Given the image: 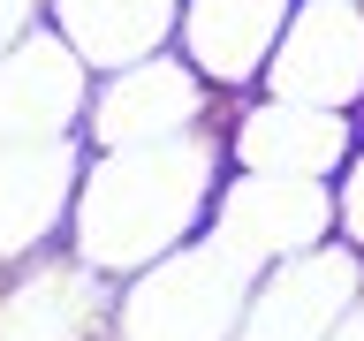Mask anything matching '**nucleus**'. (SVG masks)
<instances>
[{"label": "nucleus", "instance_id": "nucleus-1", "mask_svg": "<svg viewBox=\"0 0 364 341\" xmlns=\"http://www.w3.org/2000/svg\"><path fill=\"white\" fill-rule=\"evenodd\" d=\"M235 175L228 121L190 129L175 144H136V152H84V182L68 205V250L99 266L107 281H129L152 258L182 250L213 227L220 190Z\"/></svg>", "mask_w": 364, "mask_h": 341}, {"label": "nucleus", "instance_id": "nucleus-2", "mask_svg": "<svg viewBox=\"0 0 364 341\" xmlns=\"http://www.w3.org/2000/svg\"><path fill=\"white\" fill-rule=\"evenodd\" d=\"M250 281H258V258L235 235L205 227L114 288L107 341H235Z\"/></svg>", "mask_w": 364, "mask_h": 341}, {"label": "nucleus", "instance_id": "nucleus-3", "mask_svg": "<svg viewBox=\"0 0 364 341\" xmlns=\"http://www.w3.org/2000/svg\"><path fill=\"white\" fill-rule=\"evenodd\" d=\"M213 121H228V99L167 45V53L107 68V76L91 84L84 144L91 152H136V144H175V136L213 129Z\"/></svg>", "mask_w": 364, "mask_h": 341}, {"label": "nucleus", "instance_id": "nucleus-4", "mask_svg": "<svg viewBox=\"0 0 364 341\" xmlns=\"http://www.w3.org/2000/svg\"><path fill=\"white\" fill-rule=\"evenodd\" d=\"M258 91L364 114V0H296Z\"/></svg>", "mask_w": 364, "mask_h": 341}, {"label": "nucleus", "instance_id": "nucleus-5", "mask_svg": "<svg viewBox=\"0 0 364 341\" xmlns=\"http://www.w3.org/2000/svg\"><path fill=\"white\" fill-rule=\"evenodd\" d=\"M357 288H364V258L349 243L326 235L311 250H289V258L258 266L243 318H235V341H326V326L349 311Z\"/></svg>", "mask_w": 364, "mask_h": 341}, {"label": "nucleus", "instance_id": "nucleus-6", "mask_svg": "<svg viewBox=\"0 0 364 341\" xmlns=\"http://www.w3.org/2000/svg\"><path fill=\"white\" fill-rule=\"evenodd\" d=\"M364 114L334 107H304V99H228V159L243 175H296V182H334V167L349 159Z\"/></svg>", "mask_w": 364, "mask_h": 341}, {"label": "nucleus", "instance_id": "nucleus-7", "mask_svg": "<svg viewBox=\"0 0 364 341\" xmlns=\"http://www.w3.org/2000/svg\"><path fill=\"white\" fill-rule=\"evenodd\" d=\"M91 84H99V68L53 23H38L31 38H16L0 53V144H61V136H84Z\"/></svg>", "mask_w": 364, "mask_h": 341}, {"label": "nucleus", "instance_id": "nucleus-8", "mask_svg": "<svg viewBox=\"0 0 364 341\" xmlns=\"http://www.w3.org/2000/svg\"><path fill=\"white\" fill-rule=\"evenodd\" d=\"M84 136L61 144H0V281L68 243V205L84 182Z\"/></svg>", "mask_w": 364, "mask_h": 341}, {"label": "nucleus", "instance_id": "nucleus-9", "mask_svg": "<svg viewBox=\"0 0 364 341\" xmlns=\"http://www.w3.org/2000/svg\"><path fill=\"white\" fill-rule=\"evenodd\" d=\"M114 288L122 281L84 266L68 243L46 250L0 281V341H107Z\"/></svg>", "mask_w": 364, "mask_h": 341}, {"label": "nucleus", "instance_id": "nucleus-10", "mask_svg": "<svg viewBox=\"0 0 364 341\" xmlns=\"http://www.w3.org/2000/svg\"><path fill=\"white\" fill-rule=\"evenodd\" d=\"M289 8L296 0H182L175 53L220 99H250V91L266 84V61H273V45H281Z\"/></svg>", "mask_w": 364, "mask_h": 341}, {"label": "nucleus", "instance_id": "nucleus-11", "mask_svg": "<svg viewBox=\"0 0 364 341\" xmlns=\"http://www.w3.org/2000/svg\"><path fill=\"white\" fill-rule=\"evenodd\" d=\"M220 235L273 266V258H289V250H311L334 235V197H326V182H296V175H228L220 190V212H213Z\"/></svg>", "mask_w": 364, "mask_h": 341}, {"label": "nucleus", "instance_id": "nucleus-12", "mask_svg": "<svg viewBox=\"0 0 364 341\" xmlns=\"http://www.w3.org/2000/svg\"><path fill=\"white\" fill-rule=\"evenodd\" d=\"M46 23L107 76V68H129L175 45L182 0H46Z\"/></svg>", "mask_w": 364, "mask_h": 341}, {"label": "nucleus", "instance_id": "nucleus-13", "mask_svg": "<svg viewBox=\"0 0 364 341\" xmlns=\"http://www.w3.org/2000/svg\"><path fill=\"white\" fill-rule=\"evenodd\" d=\"M326 197H334V243H349L364 258V129H357V144H349V159L334 167Z\"/></svg>", "mask_w": 364, "mask_h": 341}, {"label": "nucleus", "instance_id": "nucleus-14", "mask_svg": "<svg viewBox=\"0 0 364 341\" xmlns=\"http://www.w3.org/2000/svg\"><path fill=\"white\" fill-rule=\"evenodd\" d=\"M38 23H46V0H0V53L16 38H31Z\"/></svg>", "mask_w": 364, "mask_h": 341}, {"label": "nucleus", "instance_id": "nucleus-15", "mask_svg": "<svg viewBox=\"0 0 364 341\" xmlns=\"http://www.w3.org/2000/svg\"><path fill=\"white\" fill-rule=\"evenodd\" d=\"M326 341H364V288L349 296V311H341L334 326H326Z\"/></svg>", "mask_w": 364, "mask_h": 341}]
</instances>
